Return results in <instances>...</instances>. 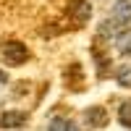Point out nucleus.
<instances>
[{"label": "nucleus", "mask_w": 131, "mask_h": 131, "mask_svg": "<svg viewBox=\"0 0 131 131\" xmlns=\"http://www.w3.org/2000/svg\"><path fill=\"white\" fill-rule=\"evenodd\" d=\"M26 58H29V50H26V45L24 42H5L3 45V60L8 63V66H21V63H26Z\"/></svg>", "instance_id": "f257e3e1"}, {"label": "nucleus", "mask_w": 131, "mask_h": 131, "mask_svg": "<svg viewBox=\"0 0 131 131\" xmlns=\"http://www.w3.org/2000/svg\"><path fill=\"white\" fill-rule=\"evenodd\" d=\"M110 21L118 24L121 29L128 24V21H131V0H115V5L110 10Z\"/></svg>", "instance_id": "f03ea898"}, {"label": "nucleus", "mask_w": 131, "mask_h": 131, "mask_svg": "<svg viewBox=\"0 0 131 131\" xmlns=\"http://www.w3.org/2000/svg\"><path fill=\"white\" fill-rule=\"evenodd\" d=\"M92 13V5L86 3V0H71V5H68V16L76 18V26H81L86 18H89Z\"/></svg>", "instance_id": "7ed1b4c3"}, {"label": "nucleus", "mask_w": 131, "mask_h": 131, "mask_svg": "<svg viewBox=\"0 0 131 131\" xmlns=\"http://www.w3.org/2000/svg\"><path fill=\"white\" fill-rule=\"evenodd\" d=\"M26 118L29 115L24 110H5L3 115H0V126H3V128H16V126H24Z\"/></svg>", "instance_id": "20e7f679"}, {"label": "nucleus", "mask_w": 131, "mask_h": 131, "mask_svg": "<svg viewBox=\"0 0 131 131\" xmlns=\"http://www.w3.org/2000/svg\"><path fill=\"white\" fill-rule=\"evenodd\" d=\"M86 123H89L92 128H102L105 123H107V113H105V107H89L86 110Z\"/></svg>", "instance_id": "39448f33"}, {"label": "nucleus", "mask_w": 131, "mask_h": 131, "mask_svg": "<svg viewBox=\"0 0 131 131\" xmlns=\"http://www.w3.org/2000/svg\"><path fill=\"white\" fill-rule=\"evenodd\" d=\"M115 50L121 55H131V29H123L121 34L115 37Z\"/></svg>", "instance_id": "423d86ee"}, {"label": "nucleus", "mask_w": 131, "mask_h": 131, "mask_svg": "<svg viewBox=\"0 0 131 131\" xmlns=\"http://www.w3.org/2000/svg\"><path fill=\"white\" fill-rule=\"evenodd\" d=\"M50 131H79V126H76L71 118L58 115V118H52V121H50Z\"/></svg>", "instance_id": "0eeeda50"}, {"label": "nucleus", "mask_w": 131, "mask_h": 131, "mask_svg": "<svg viewBox=\"0 0 131 131\" xmlns=\"http://www.w3.org/2000/svg\"><path fill=\"white\" fill-rule=\"evenodd\" d=\"M115 81L121 86H128L131 89V66H121V68H115Z\"/></svg>", "instance_id": "6e6552de"}, {"label": "nucleus", "mask_w": 131, "mask_h": 131, "mask_svg": "<svg viewBox=\"0 0 131 131\" xmlns=\"http://www.w3.org/2000/svg\"><path fill=\"white\" fill-rule=\"evenodd\" d=\"M118 118H121V123L126 128H131V100L121 102V107H118Z\"/></svg>", "instance_id": "1a4fd4ad"}, {"label": "nucleus", "mask_w": 131, "mask_h": 131, "mask_svg": "<svg viewBox=\"0 0 131 131\" xmlns=\"http://www.w3.org/2000/svg\"><path fill=\"white\" fill-rule=\"evenodd\" d=\"M3 84H8V76H5L3 71H0V86H3Z\"/></svg>", "instance_id": "9d476101"}]
</instances>
